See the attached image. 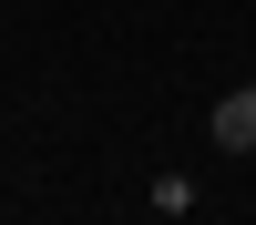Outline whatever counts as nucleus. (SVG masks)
<instances>
[{
	"mask_svg": "<svg viewBox=\"0 0 256 225\" xmlns=\"http://www.w3.org/2000/svg\"><path fill=\"white\" fill-rule=\"evenodd\" d=\"M205 133H216V154H256V82H246V92H226L216 113H205Z\"/></svg>",
	"mask_w": 256,
	"mask_h": 225,
	"instance_id": "obj_1",
	"label": "nucleus"
}]
</instances>
